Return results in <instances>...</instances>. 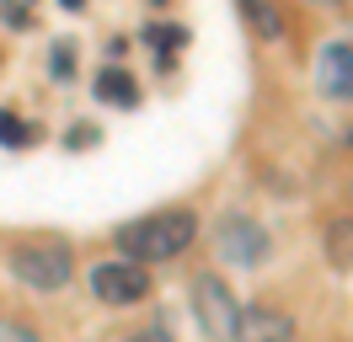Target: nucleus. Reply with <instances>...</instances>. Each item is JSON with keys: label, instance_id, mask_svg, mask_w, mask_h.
Segmentation results:
<instances>
[{"label": "nucleus", "instance_id": "4", "mask_svg": "<svg viewBox=\"0 0 353 342\" xmlns=\"http://www.w3.org/2000/svg\"><path fill=\"white\" fill-rule=\"evenodd\" d=\"M145 289H150V278L134 262H102V268H91V294L102 305H134V299H145Z\"/></svg>", "mask_w": 353, "mask_h": 342}, {"label": "nucleus", "instance_id": "9", "mask_svg": "<svg viewBox=\"0 0 353 342\" xmlns=\"http://www.w3.org/2000/svg\"><path fill=\"white\" fill-rule=\"evenodd\" d=\"M27 139H32V128L17 112H0V145H27Z\"/></svg>", "mask_w": 353, "mask_h": 342}, {"label": "nucleus", "instance_id": "8", "mask_svg": "<svg viewBox=\"0 0 353 342\" xmlns=\"http://www.w3.org/2000/svg\"><path fill=\"white\" fill-rule=\"evenodd\" d=\"M97 97L112 107H134L139 102V86H134V75H123V70H102L97 75Z\"/></svg>", "mask_w": 353, "mask_h": 342}, {"label": "nucleus", "instance_id": "5", "mask_svg": "<svg viewBox=\"0 0 353 342\" xmlns=\"http://www.w3.org/2000/svg\"><path fill=\"white\" fill-rule=\"evenodd\" d=\"M220 256H225V262H236V268L263 262V256H268V235H263V225H257V219H246V214L225 219V225H220Z\"/></svg>", "mask_w": 353, "mask_h": 342}, {"label": "nucleus", "instance_id": "3", "mask_svg": "<svg viewBox=\"0 0 353 342\" xmlns=\"http://www.w3.org/2000/svg\"><path fill=\"white\" fill-rule=\"evenodd\" d=\"M193 316H199L209 342H236L241 305H236V294H230V283H225L220 273H203L199 283H193Z\"/></svg>", "mask_w": 353, "mask_h": 342}, {"label": "nucleus", "instance_id": "10", "mask_svg": "<svg viewBox=\"0 0 353 342\" xmlns=\"http://www.w3.org/2000/svg\"><path fill=\"white\" fill-rule=\"evenodd\" d=\"M348 252H353V225H343V219H337V225H332V256L348 268Z\"/></svg>", "mask_w": 353, "mask_h": 342}, {"label": "nucleus", "instance_id": "13", "mask_svg": "<svg viewBox=\"0 0 353 342\" xmlns=\"http://www.w3.org/2000/svg\"><path fill=\"white\" fill-rule=\"evenodd\" d=\"M134 342H161V337H134Z\"/></svg>", "mask_w": 353, "mask_h": 342}, {"label": "nucleus", "instance_id": "2", "mask_svg": "<svg viewBox=\"0 0 353 342\" xmlns=\"http://www.w3.org/2000/svg\"><path fill=\"white\" fill-rule=\"evenodd\" d=\"M6 262H11V273L22 278L27 289H38V294L65 289L70 273H75V262H70V252L59 246V241H32V246H17Z\"/></svg>", "mask_w": 353, "mask_h": 342}, {"label": "nucleus", "instance_id": "1", "mask_svg": "<svg viewBox=\"0 0 353 342\" xmlns=\"http://www.w3.org/2000/svg\"><path fill=\"white\" fill-rule=\"evenodd\" d=\"M199 235V219L188 209H172V214H150V219H134L118 230V252L123 262L145 268V262H172L176 252H188V241Z\"/></svg>", "mask_w": 353, "mask_h": 342}, {"label": "nucleus", "instance_id": "6", "mask_svg": "<svg viewBox=\"0 0 353 342\" xmlns=\"http://www.w3.org/2000/svg\"><path fill=\"white\" fill-rule=\"evenodd\" d=\"M316 86L337 97V102H353V43H327L321 59H316Z\"/></svg>", "mask_w": 353, "mask_h": 342}, {"label": "nucleus", "instance_id": "12", "mask_svg": "<svg viewBox=\"0 0 353 342\" xmlns=\"http://www.w3.org/2000/svg\"><path fill=\"white\" fill-rule=\"evenodd\" d=\"M54 75H70V43H59V48H54Z\"/></svg>", "mask_w": 353, "mask_h": 342}, {"label": "nucleus", "instance_id": "7", "mask_svg": "<svg viewBox=\"0 0 353 342\" xmlns=\"http://www.w3.org/2000/svg\"><path fill=\"white\" fill-rule=\"evenodd\" d=\"M236 342H289V316L268 310V305H252V310H241Z\"/></svg>", "mask_w": 353, "mask_h": 342}, {"label": "nucleus", "instance_id": "11", "mask_svg": "<svg viewBox=\"0 0 353 342\" xmlns=\"http://www.w3.org/2000/svg\"><path fill=\"white\" fill-rule=\"evenodd\" d=\"M246 17L257 21V27H263V32H279V17H273V11H268V6H252V11H246Z\"/></svg>", "mask_w": 353, "mask_h": 342}]
</instances>
